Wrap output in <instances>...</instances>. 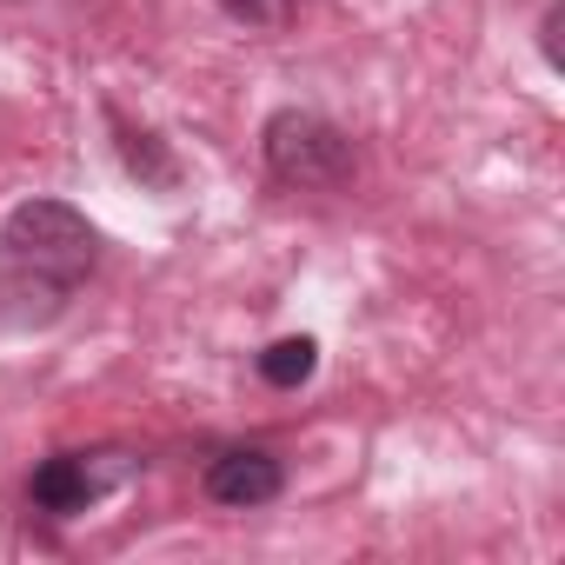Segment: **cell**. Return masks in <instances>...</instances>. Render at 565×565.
<instances>
[{
  "instance_id": "6da1fadb",
  "label": "cell",
  "mask_w": 565,
  "mask_h": 565,
  "mask_svg": "<svg viewBox=\"0 0 565 565\" xmlns=\"http://www.w3.org/2000/svg\"><path fill=\"white\" fill-rule=\"evenodd\" d=\"M94 259H100V233L67 200H21L0 226V273L21 300L61 307L67 294H81Z\"/></svg>"
},
{
  "instance_id": "7a4b0ae2",
  "label": "cell",
  "mask_w": 565,
  "mask_h": 565,
  "mask_svg": "<svg viewBox=\"0 0 565 565\" xmlns=\"http://www.w3.org/2000/svg\"><path fill=\"white\" fill-rule=\"evenodd\" d=\"M259 153L279 186H300V193H340L360 173L353 140L327 114H307V107H279L259 134Z\"/></svg>"
},
{
  "instance_id": "3957f363",
  "label": "cell",
  "mask_w": 565,
  "mask_h": 565,
  "mask_svg": "<svg viewBox=\"0 0 565 565\" xmlns=\"http://www.w3.org/2000/svg\"><path fill=\"white\" fill-rule=\"evenodd\" d=\"M127 479H140V452L127 446H94V452H54L34 466L28 479V499L47 512V519H81L87 505H100L107 492H120Z\"/></svg>"
},
{
  "instance_id": "277c9868",
  "label": "cell",
  "mask_w": 565,
  "mask_h": 565,
  "mask_svg": "<svg viewBox=\"0 0 565 565\" xmlns=\"http://www.w3.org/2000/svg\"><path fill=\"white\" fill-rule=\"evenodd\" d=\"M279 486H287V472H279L273 452L259 446H233L206 466V499L213 505H233V512H253V505H273Z\"/></svg>"
},
{
  "instance_id": "5b68a950",
  "label": "cell",
  "mask_w": 565,
  "mask_h": 565,
  "mask_svg": "<svg viewBox=\"0 0 565 565\" xmlns=\"http://www.w3.org/2000/svg\"><path fill=\"white\" fill-rule=\"evenodd\" d=\"M107 120H114V134H120V160H127V173H140L153 193H173L180 186V167H173V153L147 134V127H127L114 107H107Z\"/></svg>"
},
{
  "instance_id": "8992f818",
  "label": "cell",
  "mask_w": 565,
  "mask_h": 565,
  "mask_svg": "<svg viewBox=\"0 0 565 565\" xmlns=\"http://www.w3.org/2000/svg\"><path fill=\"white\" fill-rule=\"evenodd\" d=\"M313 366H320V347H313L307 333L273 340V347L259 353V380H266V386H307V380H313Z\"/></svg>"
},
{
  "instance_id": "52a82bcc",
  "label": "cell",
  "mask_w": 565,
  "mask_h": 565,
  "mask_svg": "<svg viewBox=\"0 0 565 565\" xmlns=\"http://www.w3.org/2000/svg\"><path fill=\"white\" fill-rule=\"evenodd\" d=\"M300 0H220V14L239 28H287Z\"/></svg>"
}]
</instances>
